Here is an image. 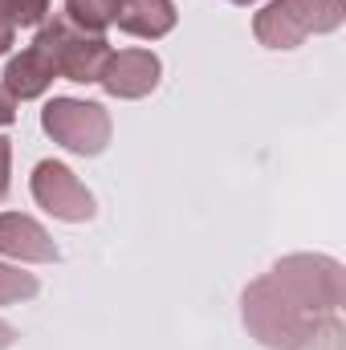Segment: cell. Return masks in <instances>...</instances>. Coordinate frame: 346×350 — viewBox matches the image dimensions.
Returning <instances> with one entry per match:
<instances>
[{"label":"cell","mask_w":346,"mask_h":350,"mask_svg":"<svg viewBox=\"0 0 346 350\" xmlns=\"http://www.w3.org/2000/svg\"><path fill=\"white\" fill-rule=\"evenodd\" d=\"M8 172H12V143L0 135V200L8 196Z\"/></svg>","instance_id":"14"},{"label":"cell","mask_w":346,"mask_h":350,"mask_svg":"<svg viewBox=\"0 0 346 350\" xmlns=\"http://www.w3.org/2000/svg\"><path fill=\"white\" fill-rule=\"evenodd\" d=\"M53 78H57V66H53L37 45H29V49H21L16 57H8L0 86L8 90L16 102H29V98H41L45 90L53 86Z\"/></svg>","instance_id":"7"},{"label":"cell","mask_w":346,"mask_h":350,"mask_svg":"<svg viewBox=\"0 0 346 350\" xmlns=\"http://www.w3.org/2000/svg\"><path fill=\"white\" fill-rule=\"evenodd\" d=\"M306 314L338 310L343 306V269L330 257H289L269 273Z\"/></svg>","instance_id":"3"},{"label":"cell","mask_w":346,"mask_h":350,"mask_svg":"<svg viewBox=\"0 0 346 350\" xmlns=\"http://www.w3.org/2000/svg\"><path fill=\"white\" fill-rule=\"evenodd\" d=\"M159 74H163V62L151 49H118V53H110L98 86L106 90L110 98L131 102V98H147L151 90L159 86Z\"/></svg>","instance_id":"5"},{"label":"cell","mask_w":346,"mask_h":350,"mask_svg":"<svg viewBox=\"0 0 346 350\" xmlns=\"http://www.w3.org/2000/svg\"><path fill=\"white\" fill-rule=\"evenodd\" d=\"M33 45L57 66V78H70V82H78V86L98 82L102 70H106V62H110V53H114L106 37L70 25L66 16H53L49 25H41V33H37Z\"/></svg>","instance_id":"1"},{"label":"cell","mask_w":346,"mask_h":350,"mask_svg":"<svg viewBox=\"0 0 346 350\" xmlns=\"http://www.w3.org/2000/svg\"><path fill=\"white\" fill-rule=\"evenodd\" d=\"M281 4L293 12V21L306 29V37L310 33H334L346 21L343 0H281Z\"/></svg>","instance_id":"10"},{"label":"cell","mask_w":346,"mask_h":350,"mask_svg":"<svg viewBox=\"0 0 346 350\" xmlns=\"http://www.w3.org/2000/svg\"><path fill=\"white\" fill-rule=\"evenodd\" d=\"M232 4H257V0H232Z\"/></svg>","instance_id":"18"},{"label":"cell","mask_w":346,"mask_h":350,"mask_svg":"<svg viewBox=\"0 0 346 350\" xmlns=\"http://www.w3.org/2000/svg\"><path fill=\"white\" fill-rule=\"evenodd\" d=\"M0 253L4 257H16V261H25V265L57 261L53 237L33 216H21V212H0Z\"/></svg>","instance_id":"6"},{"label":"cell","mask_w":346,"mask_h":350,"mask_svg":"<svg viewBox=\"0 0 346 350\" xmlns=\"http://www.w3.org/2000/svg\"><path fill=\"white\" fill-rule=\"evenodd\" d=\"M8 122H16V98L0 86V126H8Z\"/></svg>","instance_id":"15"},{"label":"cell","mask_w":346,"mask_h":350,"mask_svg":"<svg viewBox=\"0 0 346 350\" xmlns=\"http://www.w3.org/2000/svg\"><path fill=\"white\" fill-rule=\"evenodd\" d=\"M45 16H49V0H0V21L12 29L45 25Z\"/></svg>","instance_id":"12"},{"label":"cell","mask_w":346,"mask_h":350,"mask_svg":"<svg viewBox=\"0 0 346 350\" xmlns=\"http://www.w3.org/2000/svg\"><path fill=\"white\" fill-rule=\"evenodd\" d=\"M253 33H257L261 45H269V49H297L306 41V29L293 21V12L281 0H269L253 16Z\"/></svg>","instance_id":"9"},{"label":"cell","mask_w":346,"mask_h":350,"mask_svg":"<svg viewBox=\"0 0 346 350\" xmlns=\"http://www.w3.org/2000/svg\"><path fill=\"white\" fill-rule=\"evenodd\" d=\"M29 187H33V200H37L53 220L82 224V220L94 216V196L82 187V179L70 172L66 163H57V159H41V163L33 167Z\"/></svg>","instance_id":"4"},{"label":"cell","mask_w":346,"mask_h":350,"mask_svg":"<svg viewBox=\"0 0 346 350\" xmlns=\"http://www.w3.org/2000/svg\"><path fill=\"white\" fill-rule=\"evenodd\" d=\"M12 342H16V330H12L8 322H0V350H8Z\"/></svg>","instance_id":"17"},{"label":"cell","mask_w":346,"mask_h":350,"mask_svg":"<svg viewBox=\"0 0 346 350\" xmlns=\"http://www.w3.org/2000/svg\"><path fill=\"white\" fill-rule=\"evenodd\" d=\"M110 4H114V8H118V4H122V0H110Z\"/></svg>","instance_id":"19"},{"label":"cell","mask_w":346,"mask_h":350,"mask_svg":"<svg viewBox=\"0 0 346 350\" xmlns=\"http://www.w3.org/2000/svg\"><path fill=\"white\" fill-rule=\"evenodd\" d=\"M179 21L175 12V0H122L114 8V25L131 37H147V41H159L168 37Z\"/></svg>","instance_id":"8"},{"label":"cell","mask_w":346,"mask_h":350,"mask_svg":"<svg viewBox=\"0 0 346 350\" xmlns=\"http://www.w3.org/2000/svg\"><path fill=\"white\" fill-rule=\"evenodd\" d=\"M41 131L74 151V155H102L110 143V114L98 102H82V98H53L41 110Z\"/></svg>","instance_id":"2"},{"label":"cell","mask_w":346,"mask_h":350,"mask_svg":"<svg viewBox=\"0 0 346 350\" xmlns=\"http://www.w3.org/2000/svg\"><path fill=\"white\" fill-rule=\"evenodd\" d=\"M70 25L86 29V33H98L106 37V29L114 25V4L110 0H66V12H62Z\"/></svg>","instance_id":"11"},{"label":"cell","mask_w":346,"mask_h":350,"mask_svg":"<svg viewBox=\"0 0 346 350\" xmlns=\"http://www.w3.org/2000/svg\"><path fill=\"white\" fill-rule=\"evenodd\" d=\"M12 33H16V29H12V25H4V21H0V57H4V53H8V49H12Z\"/></svg>","instance_id":"16"},{"label":"cell","mask_w":346,"mask_h":350,"mask_svg":"<svg viewBox=\"0 0 346 350\" xmlns=\"http://www.w3.org/2000/svg\"><path fill=\"white\" fill-rule=\"evenodd\" d=\"M37 289H41V281H37L33 273H21V269H12V265L0 261V306L29 301V297H37Z\"/></svg>","instance_id":"13"}]
</instances>
